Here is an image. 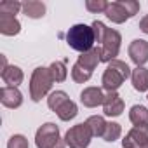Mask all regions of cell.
<instances>
[{
    "mask_svg": "<svg viewBox=\"0 0 148 148\" xmlns=\"http://www.w3.org/2000/svg\"><path fill=\"white\" fill-rule=\"evenodd\" d=\"M131 68L127 66V63L120 61V59H113L108 63L103 77H101V84L103 89L108 92H117V89L124 84V80H127L131 77Z\"/></svg>",
    "mask_w": 148,
    "mask_h": 148,
    "instance_id": "obj_1",
    "label": "cell"
},
{
    "mask_svg": "<svg viewBox=\"0 0 148 148\" xmlns=\"http://www.w3.org/2000/svg\"><path fill=\"white\" fill-rule=\"evenodd\" d=\"M66 42L71 49L79 51L80 54L82 52H87L91 49H94V32H92V26L89 25H84V23H79V25H73L68 33H66Z\"/></svg>",
    "mask_w": 148,
    "mask_h": 148,
    "instance_id": "obj_2",
    "label": "cell"
},
{
    "mask_svg": "<svg viewBox=\"0 0 148 148\" xmlns=\"http://www.w3.org/2000/svg\"><path fill=\"white\" fill-rule=\"evenodd\" d=\"M54 80L51 77V71L49 68H44V66H38L33 70L32 73V79H30V98L38 103L42 98H45L52 87Z\"/></svg>",
    "mask_w": 148,
    "mask_h": 148,
    "instance_id": "obj_3",
    "label": "cell"
},
{
    "mask_svg": "<svg viewBox=\"0 0 148 148\" xmlns=\"http://www.w3.org/2000/svg\"><path fill=\"white\" fill-rule=\"evenodd\" d=\"M120 42H122V35L117 30L108 28L101 45H98L99 47V56H101L103 63H110V61L117 59L119 51H120Z\"/></svg>",
    "mask_w": 148,
    "mask_h": 148,
    "instance_id": "obj_4",
    "label": "cell"
},
{
    "mask_svg": "<svg viewBox=\"0 0 148 148\" xmlns=\"http://www.w3.org/2000/svg\"><path fill=\"white\" fill-rule=\"evenodd\" d=\"M91 138H92V134H91L87 124L82 122V124H77L66 131L64 143L70 148H87L91 143Z\"/></svg>",
    "mask_w": 148,
    "mask_h": 148,
    "instance_id": "obj_5",
    "label": "cell"
},
{
    "mask_svg": "<svg viewBox=\"0 0 148 148\" xmlns=\"http://www.w3.org/2000/svg\"><path fill=\"white\" fill-rule=\"evenodd\" d=\"M63 139L59 138V127L52 122H45L44 125H40L35 134L37 148H54Z\"/></svg>",
    "mask_w": 148,
    "mask_h": 148,
    "instance_id": "obj_6",
    "label": "cell"
},
{
    "mask_svg": "<svg viewBox=\"0 0 148 148\" xmlns=\"http://www.w3.org/2000/svg\"><path fill=\"white\" fill-rule=\"evenodd\" d=\"M145 145H148V124L134 125L122 139L124 148H141Z\"/></svg>",
    "mask_w": 148,
    "mask_h": 148,
    "instance_id": "obj_7",
    "label": "cell"
},
{
    "mask_svg": "<svg viewBox=\"0 0 148 148\" xmlns=\"http://www.w3.org/2000/svg\"><path fill=\"white\" fill-rule=\"evenodd\" d=\"M129 58L136 66H143L148 63V42L143 38H136L129 44Z\"/></svg>",
    "mask_w": 148,
    "mask_h": 148,
    "instance_id": "obj_8",
    "label": "cell"
},
{
    "mask_svg": "<svg viewBox=\"0 0 148 148\" xmlns=\"http://www.w3.org/2000/svg\"><path fill=\"white\" fill-rule=\"evenodd\" d=\"M0 103H2L5 108H19L23 105V94L18 87H9L4 86L0 89Z\"/></svg>",
    "mask_w": 148,
    "mask_h": 148,
    "instance_id": "obj_9",
    "label": "cell"
},
{
    "mask_svg": "<svg viewBox=\"0 0 148 148\" xmlns=\"http://www.w3.org/2000/svg\"><path fill=\"white\" fill-rule=\"evenodd\" d=\"M124 99L119 96V92H108L103 101V112L106 117H119L124 112Z\"/></svg>",
    "mask_w": 148,
    "mask_h": 148,
    "instance_id": "obj_10",
    "label": "cell"
},
{
    "mask_svg": "<svg viewBox=\"0 0 148 148\" xmlns=\"http://www.w3.org/2000/svg\"><path fill=\"white\" fill-rule=\"evenodd\" d=\"M103 101H105V94L99 87H86L80 92V103L87 108H96L103 105Z\"/></svg>",
    "mask_w": 148,
    "mask_h": 148,
    "instance_id": "obj_11",
    "label": "cell"
},
{
    "mask_svg": "<svg viewBox=\"0 0 148 148\" xmlns=\"http://www.w3.org/2000/svg\"><path fill=\"white\" fill-rule=\"evenodd\" d=\"M0 77H2L4 84H7L9 87H18L19 84H23V79H25V73L19 66H14V64H9L4 71H0Z\"/></svg>",
    "mask_w": 148,
    "mask_h": 148,
    "instance_id": "obj_12",
    "label": "cell"
},
{
    "mask_svg": "<svg viewBox=\"0 0 148 148\" xmlns=\"http://www.w3.org/2000/svg\"><path fill=\"white\" fill-rule=\"evenodd\" d=\"M19 32H21V23L16 19V16L0 14V33L12 37V35H18Z\"/></svg>",
    "mask_w": 148,
    "mask_h": 148,
    "instance_id": "obj_13",
    "label": "cell"
},
{
    "mask_svg": "<svg viewBox=\"0 0 148 148\" xmlns=\"http://www.w3.org/2000/svg\"><path fill=\"white\" fill-rule=\"evenodd\" d=\"M131 82L138 92L148 91V70L145 66H136L131 73Z\"/></svg>",
    "mask_w": 148,
    "mask_h": 148,
    "instance_id": "obj_14",
    "label": "cell"
},
{
    "mask_svg": "<svg viewBox=\"0 0 148 148\" xmlns=\"http://www.w3.org/2000/svg\"><path fill=\"white\" fill-rule=\"evenodd\" d=\"M23 14L32 19H40L45 16V4L38 0H26L23 2Z\"/></svg>",
    "mask_w": 148,
    "mask_h": 148,
    "instance_id": "obj_15",
    "label": "cell"
},
{
    "mask_svg": "<svg viewBox=\"0 0 148 148\" xmlns=\"http://www.w3.org/2000/svg\"><path fill=\"white\" fill-rule=\"evenodd\" d=\"M105 14H106V18H108L112 23H117V25H122V23H125V19H129V14L125 12V9L122 7L120 2H112V4H108Z\"/></svg>",
    "mask_w": 148,
    "mask_h": 148,
    "instance_id": "obj_16",
    "label": "cell"
},
{
    "mask_svg": "<svg viewBox=\"0 0 148 148\" xmlns=\"http://www.w3.org/2000/svg\"><path fill=\"white\" fill-rule=\"evenodd\" d=\"M77 63L84 68H87L89 71H94V68L98 66V63H101V56H99V47H94L87 52H82L77 59Z\"/></svg>",
    "mask_w": 148,
    "mask_h": 148,
    "instance_id": "obj_17",
    "label": "cell"
},
{
    "mask_svg": "<svg viewBox=\"0 0 148 148\" xmlns=\"http://www.w3.org/2000/svg\"><path fill=\"white\" fill-rule=\"evenodd\" d=\"M86 124H87V127H89L92 138H103L108 122H105V119H103L101 115H91V117L86 120Z\"/></svg>",
    "mask_w": 148,
    "mask_h": 148,
    "instance_id": "obj_18",
    "label": "cell"
},
{
    "mask_svg": "<svg viewBox=\"0 0 148 148\" xmlns=\"http://www.w3.org/2000/svg\"><path fill=\"white\" fill-rule=\"evenodd\" d=\"M77 113H79V108H77L75 101H71L70 98L56 110V115H58L61 120H64V122H68V120H71V119H75Z\"/></svg>",
    "mask_w": 148,
    "mask_h": 148,
    "instance_id": "obj_19",
    "label": "cell"
},
{
    "mask_svg": "<svg viewBox=\"0 0 148 148\" xmlns=\"http://www.w3.org/2000/svg\"><path fill=\"white\" fill-rule=\"evenodd\" d=\"M129 120L134 125H145L148 124V108L143 105H134L129 112Z\"/></svg>",
    "mask_w": 148,
    "mask_h": 148,
    "instance_id": "obj_20",
    "label": "cell"
},
{
    "mask_svg": "<svg viewBox=\"0 0 148 148\" xmlns=\"http://www.w3.org/2000/svg\"><path fill=\"white\" fill-rule=\"evenodd\" d=\"M49 71H51V77L54 82H64L68 77V70H66V64L63 61H54L49 66Z\"/></svg>",
    "mask_w": 148,
    "mask_h": 148,
    "instance_id": "obj_21",
    "label": "cell"
},
{
    "mask_svg": "<svg viewBox=\"0 0 148 148\" xmlns=\"http://www.w3.org/2000/svg\"><path fill=\"white\" fill-rule=\"evenodd\" d=\"M91 77H92V71H89L87 68L80 66L79 63H75V64L71 66V79L75 80L77 84H84V82H87Z\"/></svg>",
    "mask_w": 148,
    "mask_h": 148,
    "instance_id": "obj_22",
    "label": "cell"
},
{
    "mask_svg": "<svg viewBox=\"0 0 148 148\" xmlns=\"http://www.w3.org/2000/svg\"><path fill=\"white\" fill-rule=\"evenodd\" d=\"M66 99H68V94H66L64 91H52V92L47 96V106H49L52 112H56Z\"/></svg>",
    "mask_w": 148,
    "mask_h": 148,
    "instance_id": "obj_23",
    "label": "cell"
},
{
    "mask_svg": "<svg viewBox=\"0 0 148 148\" xmlns=\"http://www.w3.org/2000/svg\"><path fill=\"white\" fill-rule=\"evenodd\" d=\"M122 134V127L120 124L117 122H108L106 124V129H105V134H103V139L108 141V143H113L115 139H119Z\"/></svg>",
    "mask_w": 148,
    "mask_h": 148,
    "instance_id": "obj_24",
    "label": "cell"
},
{
    "mask_svg": "<svg viewBox=\"0 0 148 148\" xmlns=\"http://www.w3.org/2000/svg\"><path fill=\"white\" fill-rule=\"evenodd\" d=\"M19 11H23V4H19L18 0H5V2L0 4V14L16 16Z\"/></svg>",
    "mask_w": 148,
    "mask_h": 148,
    "instance_id": "obj_25",
    "label": "cell"
},
{
    "mask_svg": "<svg viewBox=\"0 0 148 148\" xmlns=\"http://www.w3.org/2000/svg\"><path fill=\"white\" fill-rule=\"evenodd\" d=\"M108 7V2L106 0H87L86 2V9L89 12H94V14H99V12H105Z\"/></svg>",
    "mask_w": 148,
    "mask_h": 148,
    "instance_id": "obj_26",
    "label": "cell"
},
{
    "mask_svg": "<svg viewBox=\"0 0 148 148\" xmlns=\"http://www.w3.org/2000/svg\"><path fill=\"white\" fill-rule=\"evenodd\" d=\"M91 26H92V32H94V38H96V42L101 45V42H103L105 33H106V30H108V28L105 26V23H101V21H98V19H96Z\"/></svg>",
    "mask_w": 148,
    "mask_h": 148,
    "instance_id": "obj_27",
    "label": "cell"
},
{
    "mask_svg": "<svg viewBox=\"0 0 148 148\" xmlns=\"http://www.w3.org/2000/svg\"><path fill=\"white\" fill-rule=\"evenodd\" d=\"M7 148H30V145H28V139H26L23 134H14V136L9 139Z\"/></svg>",
    "mask_w": 148,
    "mask_h": 148,
    "instance_id": "obj_28",
    "label": "cell"
},
{
    "mask_svg": "<svg viewBox=\"0 0 148 148\" xmlns=\"http://www.w3.org/2000/svg\"><path fill=\"white\" fill-rule=\"evenodd\" d=\"M119 2L122 4V7L129 14V18H132L139 12V2H136V0H119Z\"/></svg>",
    "mask_w": 148,
    "mask_h": 148,
    "instance_id": "obj_29",
    "label": "cell"
},
{
    "mask_svg": "<svg viewBox=\"0 0 148 148\" xmlns=\"http://www.w3.org/2000/svg\"><path fill=\"white\" fill-rule=\"evenodd\" d=\"M139 30H141L143 33H146V35H148V14L141 18V21H139Z\"/></svg>",
    "mask_w": 148,
    "mask_h": 148,
    "instance_id": "obj_30",
    "label": "cell"
},
{
    "mask_svg": "<svg viewBox=\"0 0 148 148\" xmlns=\"http://www.w3.org/2000/svg\"><path fill=\"white\" fill-rule=\"evenodd\" d=\"M64 146H66V143H64V139H63V141H61V143H58L54 148H64Z\"/></svg>",
    "mask_w": 148,
    "mask_h": 148,
    "instance_id": "obj_31",
    "label": "cell"
},
{
    "mask_svg": "<svg viewBox=\"0 0 148 148\" xmlns=\"http://www.w3.org/2000/svg\"><path fill=\"white\" fill-rule=\"evenodd\" d=\"M141 148H148V145H145V146H141Z\"/></svg>",
    "mask_w": 148,
    "mask_h": 148,
    "instance_id": "obj_32",
    "label": "cell"
}]
</instances>
